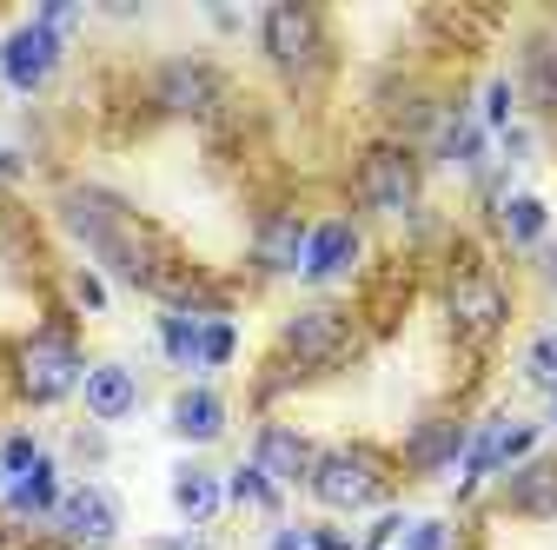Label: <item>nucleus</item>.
Here are the masks:
<instances>
[{"mask_svg": "<svg viewBox=\"0 0 557 550\" xmlns=\"http://www.w3.org/2000/svg\"><path fill=\"white\" fill-rule=\"evenodd\" d=\"M60 226L74 233L113 279H126L133 292H153L160 299V286L180 272V259H173V246L160 239V226H147L133 213L126 199H113L107 186H66L60 192Z\"/></svg>", "mask_w": 557, "mask_h": 550, "instance_id": "1", "label": "nucleus"}, {"mask_svg": "<svg viewBox=\"0 0 557 550\" xmlns=\"http://www.w3.org/2000/svg\"><path fill=\"white\" fill-rule=\"evenodd\" d=\"M259 47L278 66V80H293V87H312L325 74V60H332L325 14L306 8V0H272V8L259 14Z\"/></svg>", "mask_w": 557, "mask_h": 550, "instance_id": "2", "label": "nucleus"}, {"mask_svg": "<svg viewBox=\"0 0 557 550\" xmlns=\"http://www.w3.org/2000/svg\"><path fill=\"white\" fill-rule=\"evenodd\" d=\"M445 318H451V332L465 346H492V338L511 325V292L478 252H458L451 272H445Z\"/></svg>", "mask_w": 557, "mask_h": 550, "instance_id": "3", "label": "nucleus"}, {"mask_svg": "<svg viewBox=\"0 0 557 550\" xmlns=\"http://www.w3.org/2000/svg\"><path fill=\"white\" fill-rule=\"evenodd\" d=\"M306 491L325 511H379L392 498V464L372 445H332V451H319Z\"/></svg>", "mask_w": 557, "mask_h": 550, "instance_id": "4", "label": "nucleus"}, {"mask_svg": "<svg viewBox=\"0 0 557 550\" xmlns=\"http://www.w3.org/2000/svg\"><path fill=\"white\" fill-rule=\"evenodd\" d=\"M359 352V318L345 305H306L286 318V332H278V359H286L299 378H319V372H338L345 359Z\"/></svg>", "mask_w": 557, "mask_h": 550, "instance_id": "5", "label": "nucleus"}, {"mask_svg": "<svg viewBox=\"0 0 557 550\" xmlns=\"http://www.w3.org/2000/svg\"><path fill=\"white\" fill-rule=\"evenodd\" d=\"M87 378V359L74 346V332L66 325H40L21 338V352H14V391L27 404H60V398H74Z\"/></svg>", "mask_w": 557, "mask_h": 550, "instance_id": "6", "label": "nucleus"}, {"mask_svg": "<svg viewBox=\"0 0 557 550\" xmlns=\"http://www.w3.org/2000/svg\"><path fill=\"white\" fill-rule=\"evenodd\" d=\"M352 192L366 213H385V220H411L418 213V192H425V160L398 140H372L352 166Z\"/></svg>", "mask_w": 557, "mask_h": 550, "instance_id": "7", "label": "nucleus"}, {"mask_svg": "<svg viewBox=\"0 0 557 550\" xmlns=\"http://www.w3.org/2000/svg\"><path fill=\"white\" fill-rule=\"evenodd\" d=\"M147 100H153L166 120H220V113H226V80H220V66H213V60L173 53V60L153 66Z\"/></svg>", "mask_w": 557, "mask_h": 550, "instance_id": "8", "label": "nucleus"}, {"mask_svg": "<svg viewBox=\"0 0 557 550\" xmlns=\"http://www.w3.org/2000/svg\"><path fill=\"white\" fill-rule=\"evenodd\" d=\"M53 537L66 543V550H113L120 543V504H113V491L107 485H66V498H60V511H53Z\"/></svg>", "mask_w": 557, "mask_h": 550, "instance_id": "9", "label": "nucleus"}, {"mask_svg": "<svg viewBox=\"0 0 557 550\" xmlns=\"http://www.w3.org/2000/svg\"><path fill=\"white\" fill-rule=\"evenodd\" d=\"M60 53H66L60 34H47L40 21H21L8 40H0V80H8L14 93H40L60 74Z\"/></svg>", "mask_w": 557, "mask_h": 550, "instance_id": "10", "label": "nucleus"}, {"mask_svg": "<svg viewBox=\"0 0 557 550\" xmlns=\"http://www.w3.org/2000/svg\"><path fill=\"white\" fill-rule=\"evenodd\" d=\"M306 233H312V226L293 213V205H272V213H259V226H252V272H259V279H299Z\"/></svg>", "mask_w": 557, "mask_h": 550, "instance_id": "11", "label": "nucleus"}, {"mask_svg": "<svg viewBox=\"0 0 557 550\" xmlns=\"http://www.w3.org/2000/svg\"><path fill=\"white\" fill-rule=\"evenodd\" d=\"M252 464L272 477L278 491H286V485H306V477H312L319 451H312V438H306L299 425H278V418H265V425H259V438H252Z\"/></svg>", "mask_w": 557, "mask_h": 550, "instance_id": "12", "label": "nucleus"}, {"mask_svg": "<svg viewBox=\"0 0 557 550\" xmlns=\"http://www.w3.org/2000/svg\"><path fill=\"white\" fill-rule=\"evenodd\" d=\"M359 226L352 220H319L312 233H306V259H299V279L306 286H332V279H345V272L359 265Z\"/></svg>", "mask_w": 557, "mask_h": 550, "instance_id": "13", "label": "nucleus"}, {"mask_svg": "<svg viewBox=\"0 0 557 550\" xmlns=\"http://www.w3.org/2000/svg\"><path fill=\"white\" fill-rule=\"evenodd\" d=\"M511 87H518V100H524L537 120H550V126H557V34H544V27H537V34H524Z\"/></svg>", "mask_w": 557, "mask_h": 550, "instance_id": "14", "label": "nucleus"}, {"mask_svg": "<svg viewBox=\"0 0 557 550\" xmlns=\"http://www.w3.org/2000/svg\"><path fill=\"white\" fill-rule=\"evenodd\" d=\"M465 445H471V425L465 418H418L411 425V438H405V471H418V477H438V471H451L458 458H465Z\"/></svg>", "mask_w": 557, "mask_h": 550, "instance_id": "15", "label": "nucleus"}, {"mask_svg": "<svg viewBox=\"0 0 557 550\" xmlns=\"http://www.w3.org/2000/svg\"><path fill=\"white\" fill-rule=\"evenodd\" d=\"M81 404H87V418H94V425H120V418H133V411H139V378H133V365H120V359L87 365V378H81Z\"/></svg>", "mask_w": 557, "mask_h": 550, "instance_id": "16", "label": "nucleus"}, {"mask_svg": "<svg viewBox=\"0 0 557 550\" xmlns=\"http://www.w3.org/2000/svg\"><path fill=\"white\" fill-rule=\"evenodd\" d=\"M484 140H492V133L478 126L471 107H445V120L432 133V160L438 166H458V173H484Z\"/></svg>", "mask_w": 557, "mask_h": 550, "instance_id": "17", "label": "nucleus"}, {"mask_svg": "<svg viewBox=\"0 0 557 550\" xmlns=\"http://www.w3.org/2000/svg\"><path fill=\"white\" fill-rule=\"evenodd\" d=\"M166 418H173V438H186V445H220L226 438V398L213 385H186Z\"/></svg>", "mask_w": 557, "mask_h": 550, "instance_id": "18", "label": "nucleus"}, {"mask_svg": "<svg viewBox=\"0 0 557 550\" xmlns=\"http://www.w3.org/2000/svg\"><path fill=\"white\" fill-rule=\"evenodd\" d=\"M492 226H498V239H505L511 252H537V246L550 239V205H544L537 192H505V199L492 205Z\"/></svg>", "mask_w": 557, "mask_h": 550, "instance_id": "19", "label": "nucleus"}, {"mask_svg": "<svg viewBox=\"0 0 557 550\" xmlns=\"http://www.w3.org/2000/svg\"><path fill=\"white\" fill-rule=\"evenodd\" d=\"M505 511L557 517V458H524L518 471H505Z\"/></svg>", "mask_w": 557, "mask_h": 550, "instance_id": "20", "label": "nucleus"}, {"mask_svg": "<svg viewBox=\"0 0 557 550\" xmlns=\"http://www.w3.org/2000/svg\"><path fill=\"white\" fill-rule=\"evenodd\" d=\"M173 511H180L193 530H206V524L226 511V477L206 471V464H180V471H173Z\"/></svg>", "mask_w": 557, "mask_h": 550, "instance_id": "21", "label": "nucleus"}, {"mask_svg": "<svg viewBox=\"0 0 557 550\" xmlns=\"http://www.w3.org/2000/svg\"><path fill=\"white\" fill-rule=\"evenodd\" d=\"M60 498H66V485H60V464L53 458H40L34 471H21L8 491H0V504H8L21 524H40V517H53L60 511Z\"/></svg>", "mask_w": 557, "mask_h": 550, "instance_id": "22", "label": "nucleus"}, {"mask_svg": "<svg viewBox=\"0 0 557 550\" xmlns=\"http://www.w3.org/2000/svg\"><path fill=\"white\" fill-rule=\"evenodd\" d=\"M226 504H239V511H278V504H286V491H278L272 477L246 458L239 471H226Z\"/></svg>", "mask_w": 557, "mask_h": 550, "instance_id": "23", "label": "nucleus"}, {"mask_svg": "<svg viewBox=\"0 0 557 550\" xmlns=\"http://www.w3.org/2000/svg\"><path fill=\"white\" fill-rule=\"evenodd\" d=\"M199 338H206V318H193V312H166L160 318V352L180 372H199Z\"/></svg>", "mask_w": 557, "mask_h": 550, "instance_id": "24", "label": "nucleus"}, {"mask_svg": "<svg viewBox=\"0 0 557 550\" xmlns=\"http://www.w3.org/2000/svg\"><path fill=\"white\" fill-rule=\"evenodd\" d=\"M518 372H524V385H531V391H544V398L557 391V325H550V332H537L531 346H524Z\"/></svg>", "mask_w": 557, "mask_h": 550, "instance_id": "25", "label": "nucleus"}, {"mask_svg": "<svg viewBox=\"0 0 557 550\" xmlns=\"http://www.w3.org/2000/svg\"><path fill=\"white\" fill-rule=\"evenodd\" d=\"M478 126H484V133H505V126H518V87H511V74L484 80V100H478Z\"/></svg>", "mask_w": 557, "mask_h": 550, "instance_id": "26", "label": "nucleus"}, {"mask_svg": "<svg viewBox=\"0 0 557 550\" xmlns=\"http://www.w3.org/2000/svg\"><path fill=\"white\" fill-rule=\"evenodd\" d=\"M272 550H359V543L345 530H325V524H278Z\"/></svg>", "mask_w": 557, "mask_h": 550, "instance_id": "27", "label": "nucleus"}, {"mask_svg": "<svg viewBox=\"0 0 557 550\" xmlns=\"http://www.w3.org/2000/svg\"><path fill=\"white\" fill-rule=\"evenodd\" d=\"M233 352H239V332H233V318H206V338H199V372H220V365H233Z\"/></svg>", "mask_w": 557, "mask_h": 550, "instance_id": "28", "label": "nucleus"}, {"mask_svg": "<svg viewBox=\"0 0 557 550\" xmlns=\"http://www.w3.org/2000/svg\"><path fill=\"white\" fill-rule=\"evenodd\" d=\"M40 458H47V451H40V445H34L27 432H14V438H0V491H8V485H14L21 471H34Z\"/></svg>", "mask_w": 557, "mask_h": 550, "instance_id": "29", "label": "nucleus"}, {"mask_svg": "<svg viewBox=\"0 0 557 550\" xmlns=\"http://www.w3.org/2000/svg\"><path fill=\"white\" fill-rule=\"evenodd\" d=\"M66 292H74V305H81V312H107V279H100L94 265L66 272Z\"/></svg>", "mask_w": 557, "mask_h": 550, "instance_id": "30", "label": "nucleus"}, {"mask_svg": "<svg viewBox=\"0 0 557 550\" xmlns=\"http://www.w3.org/2000/svg\"><path fill=\"white\" fill-rule=\"evenodd\" d=\"M405 550H451V524H445V517H418V524H405Z\"/></svg>", "mask_w": 557, "mask_h": 550, "instance_id": "31", "label": "nucleus"}, {"mask_svg": "<svg viewBox=\"0 0 557 550\" xmlns=\"http://www.w3.org/2000/svg\"><path fill=\"white\" fill-rule=\"evenodd\" d=\"M34 21H40L47 34H60V40H66V34L81 27V8H66V0H47V8H34Z\"/></svg>", "mask_w": 557, "mask_h": 550, "instance_id": "32", "label": "nucleus"}, {"mask_svg": "<svg viewBox=\"0 0 557 550\" xmlns=\"http://www.w3.org/2000/svg\"><path fill=\"white\" fill-rule=\"evenodd\" d=\"M398 530H405V517H398V511H385V517L359 537V550H392V537H398Z\"/></svg>", "mask_w": 557, "mask_h": 550, "instance_id": "33", "label": "nucleus"}, {"mask_svg": "<svg viewBox=\"0 0 557 550\" xmlns=\"http://www.w3.org/2000/svg\"><path fill=\"white\" fill-rule=\"evenodd\" d=\"M74 458H81V464H107V438H100V425H94V432H74Z\"/></svg>", "mask_w": 557, "mask_h": 550, "instance_id": "34", "label": "nucleus"}, {"mask_svg": "<svg viewBox=\"0 0 557 550\" xmlns=\"http://www.w3.org/2000/svg\"><path fill=\"white\" fill-rule=\"evenodd\" d=\"M14 179H27V153L21 147H0V186H14Z\"/></svg>", "mask_w": 557, "mask_h": 550, "instance_id": "35", "label": "nucleus"}, {"mask_svg": "<svg viewBox=\"0 0 557 550\" xmlns=\"http://www.w3.org/2000/svg\"><path fill=\"white\" fill-rule=\"evenodd\" d=\"M153 550H213L206 537H153Z\"/></svg>", "mask_w": 557, "mask_h": 550, "instance_id": "36", "label": "nucleus"}, {"mask_svg": "<svg viewBox=\"0 0 557 550\" xmlns=\"http://www.w3.org/2000/svg\"><path fill=\"white\" fill-rule=\"evenodd\" d=\"M537 265H544V286H557V246H550V239L537 246Z\"/></svg>", "mask_w": 557, "mask_h": 550, "instance_id": "37", "label": "nucleus"}, {"mask_svg": "<svg viewBox=\"0 0 557 550\" xmlns=\"http://www.w3.org/2000/svg\"><path fill=\"white\" fill-rule=\"evenodd\" d=\"M550 425H557V391H550Z\"/></svg>", "mask_w": 557, "mask_h": 550, "instance_id": "38", "label": "nucleus"}]
</instances>
